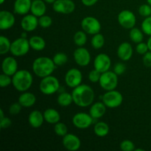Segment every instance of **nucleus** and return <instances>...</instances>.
Returning a JSON list of instances; mask_svg holds the SVG:
<instances>
[{"label": "nucleus", "instance_id": "obj_17", "mask_svg": "<svg viewBox=\"0 0 151 151\" xmlns=\"http://www.w3.org/2000/svg\"><path fill=\"white\" fill-rule=\"evenodd\" d=\"M16 22L15 16L8 10H1L0 12V29L7 30L13 27Z\"/></svg>", "mask_w": 151, "mask_h": 151}, {"label": "nucleus", "instance_id": "obj_43", "mask_svg": "<svg viewBox=\"0 0 151 151\" xmlns=\"http://www.w3.org/2000/svg\"><path fill=\"white\" fill-rule=\"evenodd\" d=\"M125 70H126V66L123 63H121V62H118L114 66V72L119 76V75H122V74L125 73Z\"/></svg>", "mask_w": 151, "mask_h": 151}, {"label": "nucleus", "instance_id": "obj_46", "mask_svg": "<svg viewBox=\"0 0 151 151\" xmlns=\"http://www.w3.org/2000/svg\"><path fill=\"white\" fill-rule=\"evenodd\" d=\"M99 0H81V2L86 7H92Z\"/></svg>", "mask_w": 151, "mask_h": 151}, {"label": "nucleus", "instance_id": "obj_11", "mask_svg": "<svg viewBox=\"0 0 151 151\" xmlns=\"http://www.w3.org/2000/svg\"><path fill=\"white\" fill-rule=\"evenodd\" d=\"M66 86L69 88H74L81 85L83 81V75L81 70L76 68H72L66 72L64 77Z\"/></svg>", "mask_w": 151, "mask_h": 151}, {"label": "nucleus", "instance_id": "obj_7", "mask_svg": "<svg viewBox=\"0 0 151 151\" xmlns=\"http://www.w3.org/2000/svg\"><path fill=\"white\" fill-rule=\"evenodd\" d=\"M100 87L106 91L114 90L118 86V75L114 71H107L101 74L100 81Z\"/></svg>", "mask_w": 151, "mask_h": 151}, {"label": "nucleus", "instance_id": "obj_47", "mask_svg": "<svg viewBox=\"0 0 151 151\" xmlns=\"http://www.w3.org/2000/svg\"><path fill=\"white\" fill-rule=\"evenodd\" d=\"M147 46H148L149 51H151V35L150 37H149L148 39H147Z\"/></svg>", "mask_w": 151, "mask_h": 151}, {"label": "nucleus", "instance_id": "obj_16", "mask_svg": "<svg viewBox=\"0 0 151 151\" xmlns=\"http://www.w3.org/2000/svg\"><path fill=\"white\" fill-rule=\"evenodd\" d=\"M21 27L26 32H32L38 27V18L33 14H27L21 20Z\"/></svg>", "mask_w": 151, "mask_h": 151}, {"label": "nucleus", "instance_id": "obj_32", "mask_svg": "<svg viewBox=\"0 0 151 151\" xmlns=\"http://www.w3.org/2000/svg\"><path fill=\"white\" fill-rule=\"evenodd\" d=\"M10 41L7 37L1 35L0 36V54L5 55L10 51L11 47Z\"/></svg>", "mask_w": 151, "mask_h": 151}, {"label": "nucleus", "instance_id": "obj_22", "mask_svg": "<svg viewBox=\"0 0 151 151\" xmlns=\"http://www.w3.org/2000/svg\"><path fill=\"white\" fill-rule=\"evenodd\" d=\"M106 106L102 102L93 103L90 106L89 114L94 119H100L103 117L106 113Z\"/></svg>", "mask_w": 151, "mask_h": 151}, {"label": "nucleus", "instance_id": "obj_24", "mask_svg": "<svg viewBox=\"0 0 151 151\" xmlns=\"http://www.w3.org/2000/svg\"><path fill=\"white\" fill-rule=\"evenodd\" d=\"M47 3L44 0H33L32 1L30 12L38 18L44 16L47 12Z\"/></svg>", "mask_w": 151, "mask_h": 151}, {"label": "nucleus", "instance_id": "obj_29", "mask_svg": "<svg viewBox=\"0 0 151 151\" xmlns=\"http://www.w3.org/2000/svg\"><path fill=\"white\" fill-rule=\"evenodd\" d=\"M129 37L130 39L135 44H139V43L142 42L144 38V32L142 29H139V28L135 27L130 29L129 32Z\"/></svg>", "mask_w": 151, "mask_h": 151}, {"label": "nucleus", "instance_id": "obj_27", "mask_svg": "<svg viewBox=\"0 0 151 151\" xmlns=\"http://www.w3.org/2000/svg\"><path fill=\"white\" fill-rule=\"evenodd\" d=\"M57 103L61 107H68L73 103L72 93L63 91L60 93L57 97Z\"/></svg>", "mask_w": 151, "mask_h": 151}, {"label": "nucleus", "instance_id": "obj_18", "mask_svg": "<svg viewBox=\"0 0 151 151\" xmlns=\"http://www.w3.org/2000/svg\"><path fill=\"white\" fill-rule=\"evenodd\" d=\"M19 65L14 57H6L1 62V71L2 73L13 76L19 69Z\"/></svg>", "mask_w": 151, "mask_h": 151}, {"label": "nucleus", "instance_id": "obj_9", "mask_svg": "<svg viewBox=\"0 0 151 151\" xmlns=\"http://www.w3.org/2000/svg\"><path fill=\"white\" fill-rule=\"evenodd\" d=\"M118 23L122 27L126 29H131L136 26L137 17L132 11L123 10L119 12L117 16Z\"/></svg>", "mask_w": 151, "mask_h": 151}, {"label": "nucleus", "instance_id": "obj_53", "mask_svg": "<svg viewBox=\"0 0 151 151\" xmlns=\"http://www.w3.org/2000/svg\"><path fill=\"white\" fill-rule=\"evenodd\" d=\"M146 1H147V4H149L151 6V0H146Z\"/></svg>", "mask_w": 151, "mask_h": 151}, {"label": "nucleus", "instance_id": "obj_34", "mask_svg": "<svg viewBox=\"0 0 151 151\" xmlns=\"http://www.w3.org/2000/svg\"><path fill=\"white\" fill-rule=\"evenodd\" d=\"M54 131L57 136L63 137L66 134H68V128L65 123L58 122V123L55 124Z\"/></svg>", "mask_w": 151, "mask_h": 151}, {"label": "nucleus", "instance_id": "obj_30", "mask_svg": "<svg viewBox=\"0 0 151 151\" xmlns=\"http://www.w3.org/2000/svg\"><path fill=\"white\" fill-rule=\"evenodd\" d=\"M73 41L78 47H83L87 42V33L83 29L77 31L73 36Z\"/></svg>", "mask_w": 151, "mask_h": 151}, {"label": "nucleus", "instance_id": "obj_20", "mask_svg": "<svg viewBox=\"0 0 151 151\" xmlns=\"http://www.w3.org/2000/svg\"><path fill=\"white\" fill-rule=\"evenodd\" d=\"M32 0H16L13 4V10L16 14L25 16L31 9Z\"/></svg>", "mask_w": 151, "mask_h": 151}, {"label": "nucleus", "instance_id": "obj_21", "mask_svg": "<svg viewBox=\"0 0 151 151\" xmlns=\"http://www.w3.org/2000/svg\"><path fill=\"white\" fill-rule=\"evenodd\" d=\"M44 113L38 110H34L29 113L28 116V122L33 128H38L44 122Z\"/></svg>", "mask_w": 151, "mask_h": 151}, {"label": "nucleus", "instance_id": "obj_52", "mask_svg": "<svg viewBox=\"0 0 151 151\" xmlns=\"http://www.w3.org/2000/svg\"><path fill=\"white\" fill-rule=\"evenodd\" d=\"M6 1V0H0V4H4V1Z\"/></svg>", "mask_w": 151, "mask_h": 151}, {"label": "nucleus", "instance_id": "obj_1", "mask_svg": "<svg viewBox=\"0 0 151 151\" xmlns=\"http://www.w3.org/2000/svg\"><path fill=\"white\" fill-rule=\"evenodd\" d=\"M73 103L81 108H86L94 103L95 94L90 86L82 84L73 88L72 91Z\"/></svg>", "mask_w": 151, "mask_h": 151}, {"label": "nucleus", "instance_id": "obj_44", "mask_svg": "<svg viewBox=\"0 0 151 151\" xmlns=\"http://www.w3.org/2000/svg\"><path fill=\"white\" fill-rule=\"evenodd\" d=\"M13 124L11 119L7 116H4L0 119V126H1V129H7V128H10Z\"/></svg>", "mask_w": 151, "mask_h": 151}, {"label": "nucleus", "instance_id": "obj_49", "mask_svg": "<svg viewBox=\"0 0 151 151\" xmlns=\"http://www.w3.org/2000/svg\"><path fill=\"white\" fill-rule=\"evenodd\" d=\"M47 4H53L56 0H44Z\"/></svg>", "mask_w": 151, "mask_h": 151}, {"label": "nucleus", "instance_id": "obj_8", "mask_svg": "<svg viewBox=\"0 0 151 151\" xmlns=\"http://www.w3.org/2000/svg\"><path fill=\"white\" fill-rule=\"evenodd\" d=\"M81 28L88 35H95L101 30V24L100 21L94 16H86L83 18L81 23Z\"/></svg>", "mask_w": 151, "mask_h": 151}, {"label": "nucleus", "instance_id": "obj_14", "mask_svg": "<svg viewBox=\"0 0 151 151\" xmlns=\"http://www.w3.org/2000/svg\"><path fill=\"white\" fill-rule=\"evenodd\" d=\"M111 66V59L106 53H100L95 57L94 60V67L101 73L106 72Z\"/></svg>", "mask_w": 151, "mask_h": 151}, {"label": "nucleus", "instance_id": "obj_12", "mask_svg": "<svg viewBox=\"0 0 151 151\" xmlns=\"http://www.w3.org/2000/svg\"><path fill=\"white\" fill-rule=\"evenodd\" d=\"M73 58L77 65L81 67L88 66L91 59L89 51L83 47H78L74 51Z\"/></svg>", "mask_w": 151, "mask_h": 151}, {"label": "nucleus", "instance_id": "obj_5", "mask_svg": "<svg viewBox=\"0 0 151 151\" xmlns=\"http://www.w3.org/2000/svg\"><path fill=\"white\" fill-rule=\"evenodd\" d=\"M102 101L109 109H116L119 107L123 102V96L116 90L107 91L102 96Z\"/></svg>", "mask_w": 151, "mask_h": 151}, {"label": "nucleus", "instance_id": "obj_35", "mask_svg": "<svg viewBox=\"0 0 151 151\" xmlns=\"http://www.w3.org/2000/svg\"><path fill=\"white\" fill-rule=\"evenodd\" d=\"M52 22L53 20L52 17L46 14L38 18V24H39L41 27L44 28V29L50 27L52 24Z\"/></svg>", "mask_w": 151, "mask_h": 151}, {"label": "nucleus", "instance_id": "obj_42", "mask_svg": "<svg viewBox=\"0 0 151 151\" xmlns=\"http://www.w3.org/2000/svg\"><path fill=\"white\" fill-rule=\"evenodd\" d=\"M136 51L138 54L139 55H145L146 52L149 51L148 46H147V43H145L143 41L137 44V47H136Z\"/></svg>", "mask_w": 151, "mask_h": 151}, {"label": "nucleus", "instance_id": "obj_50", "mask_svg": "<svg viewBox=\"0 0 151 151\" xmlns=\"http://www.w3.org/2000/svg\"><path fill=\"white\" fill-rule=\"evenodd\" d=\"M4 116V111H3L2 109H0V119H1V118H3Z\"/></svg>", "mask_w": 151, "mask_h": 151}, {"label": "nucleus", "instance_id": "obj_26", "mask_svg": "<svg viewBox=\"0 0 151 151\" xmlns=\"http://www.w3.org/2000/svg\"><path fill=\"white\" fill-rule=\"evenodd\" d=\"M30 48L35 51H42L46 47V41L39 35H33L29 39Z\"/></svg>", "mask_w": 151, "mask_h": 151}, {"label": "nucleus", "instance_id": "obj_25", "mask_svg": "<svg viewBox=\"0 0 151 151\" xmlns=\"http://www.w3.org/2000/svg\"><path fill=\"white\" fill-rule=\"evenodd\" d=\"M44 116L45 122L51 125H55L60 120V114L58 111L52 108L46 109L44 111Z\"/></svg>", "mask_w": 151, "mask_h": 151}, {"label": "nucleus", "instance_id": "obj_36", "mask_svg": "<svg viewBox=\"0 0 151 151\" xmlns=\"http://www.w3.org/2000/svg\"><path fill=\"white\" fill-rule=\"evenodd\" d=\"M142 30L143 31L145 35H151V16H148V17H146L145 19L143 20V22H142L141 24Z\"/></svg>", "mask_w": 151, "mask_h": 151}, {"label": "nucleus", "instance_id": "obj_31", "mask_svg": "<svg viewBox=\"0 0 151 151\" xmlns=\"http://www.w3.org/2000/svg\"><path fill=\"white\" fill-rule=\"evenodd\" d=\"M105 42H106L105 37L100 32L93 35L91 40V47L95 50H100L103 48V46L105 45Z\"/></svg>", "mask_w": 151, "mask_h": 151}, {"label": "nucleus", "instance_id": "obj_41", "mask_svg": "<svg viewBox=\"0 0 151 151\" xmlns=\"http://www.w3.org/2000/svg\"><path fill=\"white\" fill-rule=\"evenodd\" d=\"M22 108L23 107L19 102L13 103L9 107V113H10V115H17L20 113Z\"/></svg>", "mask_w": 151, "mask_h": 151}, {"label": "nucleus", "instance_id": "obj_40", "mask_svg": "<svg viewBox=\"0 0 151 151\" xmlns=\"http://www.w3.org/2000/svg\"><path fill=\"white\" fill-rule=\"evenodd\" d=\"M101 72H99V71L97 70L96 69H92V70L90 71V72L88 73V80H89L91 83H99L100 77H101Z\"/></svg>", "mask_w": 151, "mask_h": 151}, {"label": "nucleus", "instance_id": "obj_2", "mask_svg": "<svg viewBox=\"0 0 151 151\" xmlns=\"http://www.w3.org/2000/svg\"><path fill=\"white\" fill-rule=\"evenodd\" d=\"M56 68L52 58L41 56L35 58L32 62V69L33 73L38 78H45L51 75Z\"/></svg>", "mask_w": 151, "mask_h": 151}, {"label": "nucleus", "instance_id": "obj_39", "mask_svg": "<svg viewBox=\"0 0 151 151\" xmlns=\"http://www.w3.org/2000/svg\"><path fill=\"white\" fill-rule=\"evenodd\" d=\"M12 84V76L1 73L0 75V86L1 88H6Z\"/></svg>", "mask_w": 151, "mask_h": 151}, {"label": "nucleus", "instance_id": "obj_10", "mask_svg": "<svg viewBox=\"0 0 151 151\" xmlns=\"http://www.w3.org/2000/svg\"><path fill=\"white\" fill-rule=\"evenodd\" d=\"M94 119L90 114L79 112L75 114L72 117V124L78 129H87L92 125Z\"/></svg>", "mask_w": 151, "mask_h": 151}, {"label": "nucleus", "instance_id": "obj_6", "mask_svg": "<svg viewBox=\"0 0 151 151\" xmlns=\"http://www.w3.org/2000/svg\"><path fill=\"white\" fill-rule=\"evenodd\" d=\"M29 39L20 37L12 42L10 52L15 57H22L29 52Z\"/></svg>", "mask_w": 151, "mask_h": 151}, {"label": "nucleus", "instance_id": "obj_3", "mask_svg": "<svg viewBox=\"0 0 151 151\" xmlns=\"http://www.w3.org/2000/svg\"><path fill=\"white\" fill-rule=\"evenodd\" d=\"M33 83V77L31 72L26 69L18 70L12 76V85L20 92L27 91L30 88Z\"/></svg>", "mask_w": 151, "mask_h": 151}, {"label": "nucleus", "instance_id": "obj_13", "mask_svg": "<svg viewBox=\"0 0 151 151\" xmlns=\"http://www.w3.org/2000/svg\"><path fill=\"white\" fill-rule=\"evenodd\" d=\"M75 3L72 0H56L52 4L55 12L60 14H70L75 10Z\"/></svg>", "mask_w": 151, "mask_h": 151}, {"label": "nucleus", "instance_id": "obj_19", "mask_svg": "<svg viewBox=\"0 0 151 151\" xmlns=\"http://www.w3.org/2000/svg\"><path fill=\"white\" fill-rule=\"evenodd\" d=\"M134 50L129 42H122L119 45L116 51L118 58L122 61H128L132 58Z\"/></svg>", "mask_w": 151, "mask_h": 151}, {"label": "nucleus", "instance_id": "obj_33", "mask_svg": "<svg viewBox=\"0 0 151 151\" xmlns=\"http://www.w3.org/2000/svg\"><path fill=\"white\" fill-rule=\"evenodd\" d=\"M52 60L56 66H61L67 63L68 56L63 52H57L53 56Z\"/></svg>", "mask_w": 151, "mask_h": 151}, {"label": "nucleus", "instance_id": "obj_45", "mask_svg": "<svg viewBox=\"0 0 151 151\" xmlns=\"http://www.w3.org/2000/svg\"><path fill=\"white\" fill-rule=\"evenodd\" d=\"M142 62L146 67H151V51H148L143 55Z\"/></svg>", "mask_w": 151, "mask_h": 151}, {"label": "nucleus", "instance_id": "obj_38", "mask_svg": "<svg viewBox=\"0 0 151 151\" xmlns=\"http://www.w3.org/2000/svg\"><path fill=\"white\" fill-rule=\"evenodd\" d=\"M119 147L122 151H134L136 149L134 143L129 139L123 140L119 145Z\"/></svg>", "mask_w": 151, "mask_h": 151}, {"label": "nucleus", "instance_id": "obj_4", "mask_svg": "<svg viewBox=\"0 0 151 151\" xmlns=\"http://www.w3.org/2000/svg\"><path fill=\"white\" fill-rule=\"evenodd\" d=\"M60 88L58 79L52 75H49L41 78L39 83V90L45 95H52L57 92Z\"/></svg>", "mask_w": 151, "mask_h": 151}, {"label": "nucleus", "instance_id": "obj_51", "mask_svg": "<svg viewBox=\"0 0 151 151\" xmlns=\"http://www.w3.org/2000/svg\"><path fill=\"white\" fill-rule=\"evenodd\" d=\"M135 150L136 151H145V150H143V149H141V148H136Z\"/></svg>", "mask_w": 151, "mask_h": 151}, {"label": "nucleus", "instance_id": "obj_28", "mask_svg": "<svg viewBox=\"0 0 151 151\" xmlns=\"http://www.w3.org/2000/svg\"><path fill=\"white\" fill-rule=\"evenodd\" d=\"M109 126L105 122H97L94 125V132L96 136L99 137H105L109 134Z\"/></svg>", "mask_w": 151, "mask_h": 151}, {"label": "nucleus", "instance_id": "obj_37", "mask_svg": "<svg viewBox=\"0 0 151 151\" xmlns=\"http://www.w3.org/2000/svg\"><path fill=\"white\" fill-rule=\"evenodd\" d=\"M139 14L142 17H148L151 16V6L149 4H143L139 7Z\"/></svg>", "mask_w": 151, "mask_h": 151}, {"label": "nucleus", "instance_id": "obj_23", "mask_svg": "<svg viewBox=\"0 0 151 151\" xmlns=\"http://www.w3.org/2000/svg\"><path fill=\"white\" fill-rule=\"evenodd\" d=\"M18 102L24 108H30L33 106L36 103V97L35 94L29 91H24L18 99Z\"/></svg>", "mask_w": 151, "mask_h": 151}, {"label": "nucleus", "instance_id": "obj_48", "mask_svg": "<svg viewBox=\"0 0 151 151\" xmlns=\"http://www.w3.org/2000/svg\"><path fill=\"white\" fill-rule=\"evenodd\" d=\"M27 32H26V31H24V32L22 33V35H21V37H22V38H27Z\"/></svg>", "mask_w": 151, "mask_h": 151}, {"label": "nucleus", "instance_id": "obj_15", "mask_svg": "<svg viewBox=\"0 0 151 151\" xmlns=\"http://www.w3.org/2000/svg\"><path fill=\"white\" fill-rule=\"evenodd\" d=\"M62 144L67 150L76 151L81 147V141L75 134L68 133L62 139Z\"/></svg>", "mask_w": 151, "mask_h": 151}]
</instances>
